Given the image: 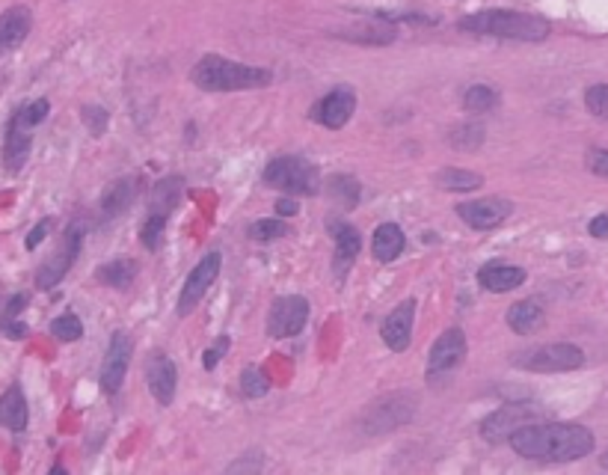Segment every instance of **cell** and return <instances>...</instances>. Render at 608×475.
<instances>
[{"instance_id": "obj_1", "label": "cell", "mask_w": 608, "mask_h": 475, "mask_svg": "<svg viewBox=\"0 0 608 475\" xmlns=\"http://www.w3.org/2000/svg\"><path fill=\"white\" fill-rule=\"evenodd\" d=\"M511 449L520 458L546 461V463H567L591 454L596 440L585 425L570 422H546V425H522L511 434Z\"/></svg>"}, {"instance_id": "obj_2", "label": "cell", "mask_w": 608, "mask_h": 475, "mask_svg": "<svg viewBox=\"0 0 608 475\" xmlns=\"http://www.w3.org/2000/svg\"><path fill=\"white\" fill-rule=\"evenodd\" d=\"M190 80L202 89V93H240V89H261L273 80L270 69L235 63V59L208 54L190 72Z\"/></svg>"}, {"instance_id": "obj_3", "label": "cell", "mask_w": 608, "mask_h": 475, "mask_svg": "<svg viewBox=\"0 0 608 475\" xmlns=\"http://www.w3.org/2000/svg\"><path fill=\"white\" fill-rule=\"evenodd\" d=\"M460 30L478 36H499L513 42H543L549 36V22L531 13H516V9H484V13L460 18Z\"/></svg>"}, {"instance_id": "obj_4", "label": "cell", "mask_w": 608, "mask_h": 475, "mask_svg": "<svg viewBox=\"0 0 608 475\" xmlns=\"http://www.w3.org/2000/svg\"><path fill=\"white\" fill-rule=\"evenodd\" d=\"M265 185L279 187L294 196H315L321 187V176L315 164L286 155V158H273L265 167Z\"/></svg>"}, {"instance_id": "obj_5", "label": "cell", "mask_w": 608, "mask_h": 475, "mask_svg": "<svg viewBox=\"0 0 608 475\" xmlns=\"http://www.w3.org/2000/svg\"><path fill=\"white\" fill-rule=\"evenodd\" d=\"M516 369L537 371V375H555V371H576L585 366V351L570 342H552V345H540L531 351H522L513 360Z\"/></svg>"}, {"instance_id": "obj_6", "label": "cell", "mask_w": 608, "mask_h": 475, "mask_svg": "<svg viewBox=\"0 0 608 475\" xmlns=\"http://www.w3.org/2000/svg\"><path fill=\"white\" fill-rule=\"evenodd\" d=\"M415 401L407 392H392V396H383L380 401H374L362 416V428L368 434H386L401 425H407L413 419Z\"/></svg>"}, {"instance_id": "obj_7", "label": "cell", "mask_w": 608, "mask_h": 475, "mask_svg": "<svg viewBox=\"0 0 608 475\" xmlns=\"http://www.w3.org/2000/svg\"><path fill=\"white\" fill-rule=\"evenodd\" d=\"M80 244H84V224H80V220H75V224H68L59 250L45 261L42 268H39L36 286L42 288V291H50L54 286H59V282H63V277L68 274V270H72L77 252H80Z\"/></svg>"}, {"instance_id": "obj_8", "label": "cell", "mask_w": 608, "mask_h": 475, "mask_svg": "<svg viewBox=\"0 0 608 475\" xmlns=\"http://www.w3.org/2000/svg\"><path fill=\"white\" fill-rule=\"evenodd\" d=\"M309 300L300 297V295H286V297H277L270 306V315H268V333L277 339H294L300 336L303 327H306L309 321Z\"/></svg>"}, {"instance_id": "obj_9", "label": "cell", "mask_w": 608, "mask_h": 475, "mask_svg": "<svg viewBox=\"0 0 608 475\" xmlns=\"http://www.w3.org/2000/svg\"><path fill=\"white\" fill-rule=\"evenodd\" d=\"M511 215H513V202L504 196L469 199V202H460L458 206V217L475 232H490L495 226H502Z\"/></svg>"}, {"instance_id": "obj_10", "label": "cell", "mask_w": 608, "mask_h": 475, "mask_svg": "<svg viewBox=\"0 0 608 475\" xmlns=\"http://www.w3.org/2000/svg\"><path fill=\"white\" fill-rule=\"evenodd\" d=\"M220 265H222L220 252H208V256L202 259L194 270H190L187 279H185V288H181V295H178V318H187L190 312L199 306V300L208 295L211 286H214V279L220 274Z\"/></svg>"}, {"instance_id": "obj_11", "label": "cell", "mask_w": 608, "mask_h": 475, "mask_svg": "<svg viewBox=\"0 0 608 475\" xmlns=\"http://www.w3.org/2000/svg\"><path fill=\"white\" fill-rule=\"evenodd\" d=\"M537 407H531V404H504V407H499L495 413H490L484 422H481V437L486 443H493V446H499V443H508L511 434L516 428L529 425V422L537 416Z\"/></svg>"}, {"instance_id": "obj_12", "label": "cell", "mask_w": 608, "mask_h": 475, "mask_svg": "<svg viewBox=\"0 0 608 475\" xmlns=\"http://www.w3.org/2000/svg\"><path fill=\"white\" fill-rule=\"evenodd\" d=\"M131 357H134V342H131V336L128 333H113L104 353V362H101V389H104L107 396H116L122 389Z\"/></svg>"}, {"instance_id": "obj_13", "label": "cell", "mask_w": 608, "mask_h": 475, "mask_svg": "<svg viewBox=\"0 0 608 475\" xmlns=\"http://www.w3.org/2000/svg\"><path fill=\"white\" fill-rule=\"evenodd\" d=\"M466 357V333L460 327H449L442 336L433 342L428 353V378L449 375L463 362Z\"/></svg>"}, {"instance_id": "obj_14", "label": "cell", "mask_w": 608, "mask_h": 475, "mask_svg": "<svg viewBox=\"0 0 608 475\" xmlns=\"http://www.w3.org/2000/svg\"><path fill=\"white\" fill-rule=\"evenodd\" d=\"M353 110H357V93H353L350 87H336L332 93H327L318 101L315 110H312V116L318 119V125L339 131L348 125Z\"/></svg>"}, {"instance_id": "obj_15", "label": "cell", "mask_w": 608, "mask_h": 475, "mask_svg": "<svg viewBox=\"0 0 608 475\" xmlns=\"http://www.w3.org/2000/svg\"><path fill=\"white\" fill-rule=\"evenodd\" d=\"M146 383H149V392L155 396V401L169 407L172 398H176V383H178L176 362H172L167 353H151L146 362Z\"/></svg>"}, {"instance_id": "obj_16", "label": "cell", "mask_w": 608, "mask_h": 475, "mask_svg": "<svg viewBox=\"0 0 608 475\" xmlns=\"http://www.w3.org/2000/svg\"><path fill=\"white\" fill-rule=\"evenodd\" d=\"M413 321H415V300L398 303V306L389 312V318L383 321L380 336H383V342H386V345L395 353H401V351L410 348V342H413Z\"/></svg>"}, {"instance_id": "obj_17", "label": "cell", "mask_w": 608, "mask_h": 475, "mask_svg": "<svg viewBox=\"0 0 608 475\" xmlns=\"http://www.w3.org/2000/svg\"><path fill=\"white\" fill-rule=\"evenodd\" d=\"M330 232H332V241H336V256H332V270H336V277L344 279L348 277L350 265L357 261L359 250H362V238L359 232L353 229L350 224H341V220H332L327 224Z\"/></svg>"}, {"instance_id": "obj_18", "label": "cell", "mask_w": 608, "mask_h": 475, "mask_svg": "<svg viewBox=\"0 0 608 475\" xmlns=\"http://www.w3.org/2000/svg\"><path fill=\"white\" fill-rule=\"evenodd\" d=\"M33 30V13L27 6H9L0 15V54H9L24 42Z\"/></svg>"}, {"instance_id": "obj_19", "label": "cell", "mask_w": 608, "mask_h": 475, "mask_svg": "<svg viewBox=\"0 0 608 475\" xmlns=\"http://www.w3.org/2000/svg\"><path fill=\"white\" fill-rule=\"evenodd\" d=\"M30 149H33V140H30L27 128L22 125V119L18 114L9 119V128H6V143H4V167L9 173H18L27 158H30Z\"/></svg>"}, {"instance_id": "obj_20", "label": "cell", "mask_w": 608, "mask_h": 475, "mask_svg": "<svg viewBox=\"0 0 608 475\" xmlns=\"http://www.w3.org/2000/svg\"><path fill=\"white\" fill-rule=\"evenodd\" d=\"M525 270L516 268V265H484L478 270V286H484L486 291H493V295H504V291H513L516 286H522L525 282Z\"/></svg>"}, {"instance_id": "obj_21", "label": "cell", "mask_w": 608, "mask_h": 475, "mask_svg": "<svg viewBox=\"0 0 608 475\" xmlns=\"http://www.w3.org/2000/svg\"><path fill=\"white\" fill-rule=\"evenodd\" d=\"M137 187H140V181L131 178V176L128 178H116L113 185H107V190L101 194V215H104V217L125 215V211L134 206Z\"/></svg>"}, {"instance_id": "obj_22", "label": "cell", "mask_w": 608, "mask_h": 475, "mask_svg": "<svg viewBox=\"0 0 608 475\" xmlns=\"http://www.w3.org/2000/svg\"><path fill=\"white\" fill-rule=\"evenodd\" d=\"M181 190H185V178L181 176H167L164 181H158L155 190H151V196H149V215L169 220V215L181 202Z\"/></svg>"}, {"instance_id": "obj_23", "label": "cell", "mask_w": 608, "mask_h": 475, "mask_svg": "<svg viewBox=\"0 0 608 475\" xmlns=\"http://www.w3.org/2000/svg\"><path fill=\"white\" fill-rule=\"evenodd\" d=\"M27 398L18 383H13L4 396H0V425L9 428V431H24L27 428Z\"/></svg>"}, {"instance_id": "obj_24", "label": "cell", "mask_w": 608, "mask_h": 475, "mask_svg": "<svg viewBox=\"0 0 608 475\" xmlns=\"http://www.w3.org/2000/svg\"><path fill=\"white\" fill-rule=\"evenodd\" d=\"M404 244H407V238H404V229L398 224H383L374 229L371 250H374V259L383 261V265L398 259L404 252Z\"/></svg>"}, {"instance_id": "obj_25", "label": "cell", "mask_w": 608, "mask_h": 475, "mask_svg": "<svg viewBox=\"0 0 608 475\" xmlns=\"http://www.w3.org/2000/svg\"><path fill=\"white\" fill-rule=\"evenodd\" d=\"M336 36L357 45H392L398 39V30L389 24H357L350 30H339Z\"/></svg>"}, {"instance_id": "obj_26", "label": "cell", "mask_w": 608, "mask_h": 475, "mask_svg": "<svg viewBox=\"0 0 608 475\" xmlns=\"http://www.w3.org/2000/svg\"><path fill=\"white\" fill-rule=\"evenodd\" d=\"M543 306L537 300H520V303H513V306L508 309V327L513 330V333H534L537 327L543 324Z\"/></svg>"}, {"instance_id": "obj_27", "label": "cell", "mask_w": 608, "mask_h": 475, "mask_svg": "<svg viewBox=\"0 0 608 475\" xmlns=\"http://www.w3.org/2000/svg\"><path fill=\"white\" fill-rule=\"evenodd\" d=\"M481 185H484V178L478 173H469V169L445 167L437 173V187L449 190V194H466V190H478Z\"/></svg>"}, {"instance_id": "obj_28", "label": "cell", "mask_w": 608, "mask_h": 475, "mask_svg": "<svg viewBox=\"0 0 608 475\" xmlns=\"http://www.w3.org/2000/svg\"><path fill=\"white\" fill-rule=\"evenodd\" d=\"M134 277H137V265L131 259L107 261V265H101L98 274H95V279L104 282V286H110V288H128L131 282H134Z\"/></svg>"}, {"instance_id": "obj_29", "label": "cell", "mask_w": 608, "mask_h": 475, "mask_svg": "<svg viewBox=\"0 0 608 475\" xmlns=\"http://www.w3.org/2000/svg\"><path fill=\"white\" fill-rule=\"evenodd\" d=\"M484 137H486L484 125L478 123V119H469V123L451 128L449 143H451V149H458V151H475V149H481Z\"/></svg>"}, {"instance_id": "obj_30", "label": "cell", "mask_w": 608, "mask_h": 475, "mask_svg": "<svg viewBox=\"0 0 608 475\" xmlns=\"http://www.w3.org/2000/svg\"><path fill=\"white\" fill-rule=\"evenodd\" d=\"M327 190L341 208H357L359 206V181L353 176H330Z\"/></svg>"}, {"instance_id": "obj_31", "label": "cell", "mask_w": 608, "mask_h": 475, "mask_svg": "<svg viewBox=\"0 0 608 475\" xmlns=\"http://www.w3.org/2000/svg\"><path fill=\"white\" fill-rule=\"evenodd\" d=\"M495 105H499V96H495V89L484 87V84L469 87L463 96V107L469 110V114H486V110H493Z\"/></svg>"}, {"instance_id": "obj_32", "label": "cell", "mask_w": 608, "mask_h": 475, "mask_svg": "<svg viewBox=\"0 0 608 475\" xmlns=\"http://www.w3.org/2000/svg\"><path fill=\"white\" fill-rule=\"evenodd\" d=\"M268 389H270V378H268V371L265 369H259V366H247L240 371V392L247 398H261V396H268Z\"/></svg>"}, {"instance_id": "obj_33", "label": "cell", "mask_w": 608, "mask_h": 475, "mask_svg": "<svg viewBox=\"0 0 608 475\" xmlns=\"http://www.w3.org/2000/svg\"><path fill=\"white\" fill-rule=\"evenodd\" d=\"M50 333H54V339H59V342H77L84 336V324H80V318L75 312H66V315L50 321Z\"/></svg>"}, {"instance_id": "obj_34", "label": "cell", "mask_w": 608, "mask_h": 475, "mask_svg": "<svg viewBox=\"0 0 608 475\" xmlns=\"http://www.w3.org/2000/svg\"><path fill=\"white\" fill-rule=\"evenodd\" d=\"M286 235H288V226L282 224V220H273V217L259 220V224L250 226V238L252 241H261V244H270V241H279V238H286Z\"/></svg>"}, {"instance_id": "obj_35", "label": "cell", "mask_w": 608, "mask_h": 475, "mask_svg": "<svg viewBox=\"0 0 608 475\" xmlns=\"http://www.w3.org/2000/svg\"><path fill=\"white\" fill-rule=\"evenodd\" d=\"M585 107L591 110V116L608 119V84H596L585 93Z\"/></svg>"}, {"instance_id": "obj_36", "label": "cell", "mask_w": 608, "mask_h": 475, "mask_svg": "<svg viewBox=\"0 0 608 475\" xmlns=\"http://www.w3.org/2000/svg\"><path fill=\"white\" fill-rule=\"evenodd\" d=\"M48 114H50V101L48 98H36V101H30L27 107L18 110V119H22L24 128H36L39 123H45Z\"/></svg>"}, {"instance_id": "obj_37", "label": "cell", "mask_w": 608, "mask_h": 475, "mask_svg": "<svg viewBox=\"0 0 608 475\" xmlns=\"http://www.w3.org/2000/svg\"><path fill=\"white\" fill-rule=\"evenodd\" d=\"M80 116H84V125L93 131L95 137H101L107 131V110L104 107H98V105H86V107H80Z\"/></svg>"}, {"instance_id": "obj_38", "label": "cell", "mask_w": 608, "mask_h": 475, "mask_svg": "<svg viewBox=\"0 0 608 475\" xmlns=\"http://www.w3.org/2000/svg\"><path fill=\"white\" fill-rule=\"evenodd\" d=\"M585 164H587V169H591L594 176L608 178V149H591V151H587V158H585Z\"/></svg>"}, {"instance_id": "obj_39", "label": "cell", "mask_w": 608, "mask_h": 475, "mask_svg": "<svg viewBox=\"0 0 608 475\" xmlns=\"http://www.w3.org/2000/svg\"><path fill=\"white\" fill-rule=\"evenodd\" d=\"M229 345H231L229 336H220V339L214 342V348H208V351H205V357H202V366H205L208 371H211V369H217V362L222 360V353L229 351Z\"/></svg>"}, {"instance_id": "obj_40", "label": "cell", "mask_w": 608, "mask_h": 475, "mask_svg": "<svg viewBox=\"0 0 608 475\" xmlns=\"http://www.w3.org/2000/svg\"><path fill=\"white\" fill-rule=\"evenodd\" d=\"M50 232V220H39V224L30 229V235H27V241H24V247L27 250H36L39 244L45 241V235Z\"/></svg>"}, {"instance_id": "obj_41", "label": "cell", "mask_w": 608, "mask_h": 475, "mask_svg": "<svg viewBox=\"0 0 608 475\" xmlns=\"http://www.w3.org/2000/svg\"><path fill=\"white\" fill-rule=\"evenodd\" d=\"M0 330H4L9 339H24L27 333H30V330H27V324H22V321H18V318L0 321Z\"/></svg>"}, {"instance_id": "obj_42", "label": "cell", "mask_w": 608, "mask_h": 475, "mask_svg": "<svg viewBox=\"0 0 608 475\" xmlns=\"http://www.w3.org/2000/svg\"><path fill=\"white\" fill-rule=\"evenodd\" d=\"M24 306H27V295H15V297H9V303H6V312H4V318H0V321L18 318V312H22Z\"/></svg>"}, {"instance_id": "obj_43", "label": "cell", "mask_w": 608, "mask_h": 475, "mask_svg": "<svg viewBox=\"0 0 608 475\" xmlns=\"http://www.w3.org/2000/svg\"><path fill=\"white\" fill-rule=\"evenodd\" d=\"M587 232H591L594 238H608V215H600L591 220V226H587Z\"/></svg>"}, {"instance_id": "obj_44", "label": "cell", "mask_w": 608, "mask_h": 475, "mask_svg": "<svg viewBox=\"0 0 608 475\" xmlns=\"http://www.w3.org/2000/svg\"><path fill=\"white\" fill-rule=\"evenodd\" d=\"M277 211L282 217H294V215H297V202L288 199V196H282V199H277Z\"/></svg>"}, {"instance_id": "obj_45", "label": "cell", "mask_w": 608, "mask_h": 475, "mask_svg": "<svg viewBox=\"0 0 608 475\" xmlns=\"http://www.w3.org/2000/svg\"><path fill=\"white\" fill-rule=\"evenodd\" d=\"M600 463H603V470H608V449L603 452V458H600Z\"/></svg>"}]
</instances>
